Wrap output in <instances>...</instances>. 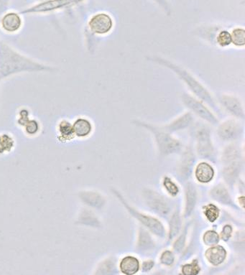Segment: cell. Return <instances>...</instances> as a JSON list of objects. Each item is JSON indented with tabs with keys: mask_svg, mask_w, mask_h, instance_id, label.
<instances>
[{
	"mask_svg": "<svg viewBox=\"0 0 245 275\" xmlns=\"http://www.w3.org/2000/svg\"><path fill=\"white\" fill-rule=\"evenodd\" d=\"M59 132L60 137L62 138L64 142L72 140L75 137L73 126L67 120L62 121L59 124Z\"/></svg>",
	"mask_w": 245,
	"mask_h": 275,
	"instance_id": "cell-29",
	"label": "cell"
},
{
	"mask_svg": "<svg viewBox=\"0 0 245 275\" xmlns=\"http://www.w3.org/2000/svg\"><path fill=\"white\" fill-rule=\"evenodd\" d=\"M227 256V252L224 247L220 245L211 246L205 252V257L209 264L213 266H219L223 263Z\"/></svg>",
	"mask_w": 245,
	"mask_h": 275,
	"instance_id": "cell-18",
	"label": "cell"
},
{
	"mask_svg": "<svg viewBox=\"0 0 245 275\" xmlns=\"http://www.w3.org/2000/svg\"><path fill=\"white\" fill-rule=\"evenodd\" d=\"M76 224L77 225L84 226L99 229L102 227V223L98 218L97 215L95 214L94 212L91 209H83L78 215Z\"/></svg>",
	"mask_w": 245,
	"mask_h": 275,
	"instance_id": "cell-19",
	"label": "cell"
},
{
	"mask_svg": "<svg viewBox=\"0 0 245 275\" xmlns=\"http://www.w3.org/2000/svg\"><path fill=\"white\" fill-rule=\"evenodd\" d=\"M219 105L224 111L236 119L244 120L245 117L244 105L238 96L229 93H223L217 98Z\"/></svg>",
	"mask_w": 245,
	"mask_h": 275,
	"instance_id": "cell-11",
	"label": "cell"
},
{
	"mask_svg": "<svg viewBox=\"0 0 245 275\" xmlns=\"http://www.w3.org/2000/svg\"><path fill=\"white\" fill-rule=\"evenodd\" d=\"M197 203V190L195 186L192 183H186L185 186V218L192 215Z\"/></svg>",
	"mask_w": 245,
	"mask_h": 275,
	"instance_id": "cell-16",
	"label": "cell"
},
{
	"mask_svg": "<svg viewBox=\"0 0 245 275\" xmlns=\"http://www.w3.org/2000/svg\"><path fill=\"white\" fill-rule=\"evenodd\" d=\"M217 125V136L222 141H234L244 133V125L236 118L227 119Z\"/></svg>",
	"mask_w": 245,
	"mask_h": 275,
	"instance_id": "cell-9",
	"label": "cell"
},
{
	"mask_svg": "<svg viewBox=\"0 0 245 275\" xmlns=\"http://www.w3.org/2000/svg\"><path fill=\"white\" fill-rule=\"evenodd\" d=\"M14 147V140L7 134L0 135V154L9 152Z\"/></svg>",
	"mask_w": 245,
	"mask_h": 275,
	"instance_id": "cell-32",
	"label": "cell"
},
{
	"mask_svg": "<svg viewBox=\"0 0 245 275\" xmlns=\"http://www.w3.org/2000/svg\"><path fill=\"white\" fill-rule=\"evenodd\" d=\"M111 191L115 195L118 201H119V202L123 205L124 207L127 209L129 213L132 216L134 217L135 219H137L144 227L146 228L149 232H152L153 234L158 236V237H165V235H166V232H165V229L164 227L163 224H162L160 220L157 219V218H155L152 215L141 213L137 209H134L133 206L129 204L123 195L119 190H117V189H113L112 188Z\"/></svg>",
	"mask_w": 245,
	"mask_h": 275,
	"instance_id": "cell-5",
	"label": "cell"
},
{
	"mask_svg": "<svg viewBox=\"0 0 245 275\" xmlns=\"http://www.w3.org/2000/svg\"><path fill=\"white\" fill-rule=\"evenodd\" d=\"M232 234V227L230 225H226L223 227L221 232V238L223 241L226 242L230 239Z\"/></svg>",
	"mask_w": 245,
	"mask_h": 275,
	"instance_id": "cell-39",
	"label": "cell"
},
{
	"mask_svg": "<svg viewBox=\"0 0 245 275\" xmlns=\"http://www.w3.org/2000/svg\"><path fill=\"white\" fill-rule=\"evenodd\" d=\"M84 0H53V1H46L39 4L36 7H33L30 10H26L24 12H42L54 10L56 9L61 8L65 6L72 5L77 4Z\"/></svg>",
	"mask_w": 245,
	"mask_h": 275,
	"instance_id": "cell-17",
	"label": "cell"
},
{
	"mask_svg": "<svg viewBox=\"0 0 245 275\" xmlns=\"http://www.w3.org/2000/svg\"><path fill=\"white\" fill-rule=\"evenodd\" d=\"M114 21L112 16L107 12L95 14L89 21L90 31L96 36H107L112 31Z\"/></svg>",
	"mask_w": 245,
	"mask_h": 275,
	"instance_id": "cell-10",
	"label": "cell"
},
{
	"mask_svg": "<svg viewBox=\"0 0 245 275\" xmlns=\"http://www.w3.org/2000/svg\"><path fill=\"white\" fill-rule=\"evenodd\" d=\"M1 25L6 31L13 33L19 30L21 25V18L16 14L10 13L5 15L1 21Z\"/></svg>",
	"mask_w": 245,
	"mask_h": 275,
	"instance_id": "cell-24",
	"label": "cell"
},
{
	"mask_svg": "<svg viewBox=\"0 0 245 275\" xmlns=\"http://www.w3.org/2000/svg\"><path fill=\"white\" fill-rule=\"evenodd\" d=\"M163 186L167 192L171 196H177L178 195L179 192H180V189H179L178 185L169 177H164Z\"/></svg>",
	"mask_w": 245,
	"mask_h": 275,
	"instance_id": "cell-31",
	"label": "cell"
},
{
	"mask_svg": "<svg viewBox=\"0 0 245 275\" xmlns=\"http://www.w3.org/2000/svg\"><path fill=\"white\" fill-rule=\"evenodd\" d=\"M194 120V118L193 117L192 113L188 111L180 114L178 117L170 122L169 123L162 125L161 127L163 128L164 130L173 134L174 132L184 130V129L189 127L192 125Z\"/></svg>",
	"mask_w": 245,
	"mask_h": 275,
	"instance_id": "cell-12",
	"label": "cell"
},
{
	"mask_svg": "<svg viewBox=\"0 0 245 275\" xmlns=\"http://www.w3.org/2000/svg\"><path fill=\"white\" fill-rule=\"evenodd\" d=\"M142 198L145 205L156 214L165 217L171 212V205L168 200L156 190L145 189L142 192Z\"/></svg>",
	"mask_w": 245,
	"mask_h": 275,
	"instance_id": "cell-8",
	"label": "cell"
},
{
	"mask_svg": "<svg viewBox=\"0 0 245 275\" xmlns=\"http://www.w3.org/2000/svg\"><path fill=\"white\" fill-rule=\"evenodd\" d=\"M220 236L218 233L214 230H209L205 232L203 236V243L206 246L211 247V246L217 245L220 241Z\"/></svg>",
	"mask_w": 245,
	"mask_h": 275,
	"instance_id": "cell-33",
	"label": "cell"
},
{
	"mask_svg": "<svg viewBox=\"0 0 245 275\" xmlns=\"http://www.w3.org/2000/svg\"><path fill=\"white\" fill-rule=\"evenodd\" d=\"M203 214L209 222H214L218 219L220 214V209L214 204L203 206Z\"/></svg>",
	"mask_w": 245,
	"mask_h": 275,
	"instance_id": "cell-30",
	"label": "cell"
},
{
	"mask_svg": "<svg viewBox=\"0 0 245 275\" xmlns=\"http://www.w3.org/2000/svg\"><path fill=\"white\" fill-rule=\"evenodd\" d=\"M72 126L75 137L79 138H86L92 133L93 125L88 119L84 117L77 119Z\"/></svg>",
	"mask_w": 245,
	"mask_h": 275,
	"instance_id": "cell-22",
	"label": "cell"
},
{
	"mask_svg": "<svg viewBox=\"0 0 245 275\" xmlns=\"http://www.w3.org/2000/svg\"><path fill=\"white\" fill-rule=\"evenodd\" d=\"M155 2L157 3L162 9L164 12L166 14L167 16L170 17L172 15V7L168 2V0H153Z\"/></svg>",
	"mask_w": 245,
	"mask_h": 275,
	"instance_id": "cell-38",
	"label": "cell"
},
{
	"mask_svg": "<svg viewBox=\"0 0 245 275\" xmlns=\"http://www.w3.org/2000/svg\"><path fill=\"white\" fill-rule=\"evenodd\" d=\"M117 270L116 261L114 259H106L98 264L95 270L94 275H110L114 274Z\"/></svg>",
	"mask_w": 245,
	"mask_h": 275,
	"instance_id": "cell-27",
	"label": "cell"
},
{
	"mask_svg": "<svg viewBox=\"0 0 245 275\" xmlns=\"http://www.w3.org/2000/svg\"><path fill=\"white\" fill-rule=\"evenodd\" d=\"M186 229L182 233V234L178 238L176 242L174 244V251L177 252L178 254L180 253L183 248H184L185 244H186Z\"/></svg>",
	"mask_w": 245,
	"mask_h": 275,
	"instance_id": "cell-36",
	"label": "cell"
},
{
	"mask_svg": "<svg viewBox=\"0 0 245 275\" xmlns=\"http://www.w3.org/2000/svg\"><path fill=\"white\" fill-rule=\"evenodd\" d=\"M153 267H154V262L153 260H146L142 263V270L143 272L151 271Z\"/></svg>",
	"mask_w": 245,
	"mask_h": 275,
	"instance_id": "cell-40",
	"label": "cell"
},
{
	"mask_svg": "<svg viewBox=\"0 0 245 275\" xmlns=\"http://www.w3.org/2000/svg\"><path fill=\"white\" fill-rule=\"evenodd\" d=\"M133 123L139 127L147 129L153 134L160 155H171L178 153L181 151L183 148L181 142L174 137L171 133L164 130L161 126L141 120H134Z\"/></svg>",
	"mask_w": 245,
	"mask_h": 275,
	"instance_id": "cell-3",
	"label": "cell"
},
{
	"mask_svg": "<svg viewBox=\"0 0 245 275\" xmlns=\"http://www.w3.org/2000/svg\"><path fill=\"white\" fill-rule=\"evenodd\" d=\"M53 68L20 54L0 41V79L21 72L52 71Z\"/></svg>",
	"mask_w": 245,
	"mask_h": 275,
	"instance_id": "cell-2",
	"label": "cell"
},
{
	"mask_svg": "<svg viewBox=\"0 0 245 275\" xmlns=\"http://www.w3.org/2000/svg\"><path fill=\"white\" fill-rule=\"evenodd\" d=\"M215 42L217 46L221 48H226L232 45L230 31L226 29H222L215 35Z\"/></svg>",
	"mask_w": 245,
	"mask_h": 275,
	"instance_id": "cell-28",
	"label": "cell"
},
{
	"mask_svg": "<svg viewBox=\"0 0 245 275\" xmlns=\"http://www.w3.org/2000/svg\"><path fill=\"white\" fill-rule=\"evenodd\" d=\"M222 163L223 179L232 186L238 178L243 166V160L238 147L231 145L225 148L222 155Z\"/></svg>",
	"mask_w": 245,
	"mask_h": 275,
	"instance_id": "cell-4",
	"label": "cell"
},
{
	"mask_svg": "<svg viewBox=\"0 0 245 275\" xmlns=\"http://www.w3.org/2000/svg\"><path fill=\"white\" fill-rule=\"evenodd\" d=\"M181 100L183 105L192 114L211 125H218V119L211 111V108L203 101L188 93L182 94Z\"/></svg>",
	"mask_w": 245,
	"mask_h": 275,
	"instance_id": "cell-6",
	"label": "cell"
},
{
	"mask_svg": "<svg viewBox=\"0 0 245 275\" xmlns=\"http://www.w3.org/2000/svg\"><path fill=\"white\" fill-rule=\"evenodd\" d=\"M197 152L200 158L210 159L214 155V147L210 129L204 125H198L195 131Z\"/></svg>",
	"mask_w": 245,
	"mask_h": 275,
	"instance_id": "cell-7",
	"label": "cell"
},
{
	"mask_svg": "<svg viewBox=\"0 0 245 275\" xmlns=\"http://www.w3.org/2000/svg\"><path fill=\"white\" fill-rule=\"evenodd\" d=\"M182 228L181 217H180L179 212H175V213L171 216L170 220L169 233H168V239H174L180 233Z\"/></svg>",
	"mask_w": 245,
	"mask_h": 275,
	"instance_id": "cell-26",
	"label": "cell"
},
{
	"mask_svg": "<svg viewBox=\"0 0 245 275\" xmlns=\"http://www.w3.org/2000/svg\"><path fill=\"white\" fill-rule=\"evenodd\" d=\"M209 196L211 199L217 201L219 204L237 209L227 189L222 183H218L211 189Z\"/></svg>",
	"mask_w": 245,
	"mask_h": 275,
	"instance_id": "cell-14",
	"label": "cell"
},
{
	"mask_svg": "<svg viewBox=\"0 0 245 275\" xmlns=\"http://www.w3.org/2000/svg\"><path fill=\"white\" fill-rule=\"evenodd\" d=\"M147 60L156 65H160L172 71L174 74L185 84L193 96H196L214 110H218V105L215 97L204 84L194 76L186 68L176 63L174 61L157 55H151L146 57Z\"/></svg>",
	"mask_w": 245,
	"mask_h": 275,
	"instance_id": "cell-1",
	"label": "cell"
},
{
	"mask_svg": "<svg viewBox=\"0 0 245 275\" xmlns=\"http://www.w3.org/2000/svg\"><path fill=\"white\" fill-rule=\"evenodd\" d=\"M215 171L210 164L206 162L199 163L195 169V178L198 182L207 184L214 179Z\"/></svg>",
	"mask_w": 245,
	"mask_h": 275,
	"instance_id": "cell-20",
	"label": "cell"
},
{
	"mask_svg": "<svg viewBox=\"0 0 245 275\" xmlns=\"http://www.w3.org/2000/svg\"><path fill=\"white\" fill-rule=\"evenodd\" d=\"M24 127H25V132L30 135L36 134L39 129V125L35 120H30L26 122Z\"/></svg>",
	"mask_w": 245,
	"mask_h": 275,
	"instance_id": "cell-37",
	"label": "cell"
},
{
	"mask_svg": "<svg viewBox=\"0 0 245 275\" xmlns=\"http://www.w3.org/2000/svg\"><path fill=\"white\" fill-rule=\"evenodd\" d=\"M175 259L174 254L172 252L166 250L160 255V263L165 266H171L175 262Z\"/></svg>",
	"mask_w": 245,
	"mask_h": 275,
	"instance_id": "cell-35",
	"label": "cell"
},
{
	"mask_svg": "<svg viewBox=\"0 0 245 275\" xmlns=\"http://www.w3.org/2000/svg\"><path fill=\"white\" fill-rule=\"evenodd\" d=\"M232 45L236 48H244L245 45V30L244 27L237 26L230 30Z\"/></svg>",
	"mask_w": 245,
	"mask_h": 275,
	"instance_id": "cell-25",
	"label": "cell"
},
{
	"mask_svg": "<svg viewBox=\"0 0 245 275\" xmlns=\"http://www.w3.org/2000/svg\"><path fill=\"white\" fill-rule=\"evenodd\" d=\"M140 264L138 259L133 256H125L119 262V270L125 275L136 274L140 270Z\"/></svg>",
	"mask_w": 245,
	"mask_h": 275,
	"instance_id": "cell-23",
	"label": "cell"
},
{
	"mask_svg": "<svg viewBox=\"0 0 245 275\" xmlns=\"http://www.w3.org/2000/svg\"><path fill=\"white\" fill-rule=\"evenodd\" d=\"M200 269L197 260L193 261L191 263L184 264L182 267V273L184 275H197Z\"/></svg>",
	"mask_w": 245,
	"mask_h": 275,
	"instance_id": "cell-34",
	"label": "cell"
},
{
	"mask_svg": "<svg viewBox=\"0 0 245 275\" xmlns=\"http://www.w3.org/2000/svg\"><path fill=\"white\" fill-rule=\"evenodd\" d=\"M156 247L154 239H153L149 232L143 227L139 228L138 236H137V249L139 252H147Z\"/></svg>",
	"mask_w": 245,
	"mask_h": 275,
	"instance_id": "cell-21",
	"label": "cell"
},
{
	"mask_svg": "<svg viewBox=\"0 0 245 275\" xmlns=\"http://www.w3.org/2000/svg\"><path fill=\"white\" fill-rule=\"evenodd\" d=\"M196 158L192 149L187 148L183 152L178 166V175L180 179L186 180L192 173Z\"/></svg>",
	"mask_w": 245,
	"mask_h": 275,
	"instance_id": "cell-15",
	"label": "cell"
},
{
	"mask_svg": "<svg viewBox=\"0 0 245 275\" xmlns=\"http://www.w3.org/2000/svg\"><path fill=\"white\" fill-rule=\"evenodd\" d=\"M81 201L90 209L100 210L105 207L107 200L100 192L93 190H82L79 192Z\"/></svg>",
	"mask_w": 245,
	"mask_h": 275,
	"instance_id": "cell-13",
	"label": "cell"
}]
</instances>
